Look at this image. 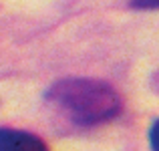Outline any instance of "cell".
<instances>
[{
	"instance_id": "1",
	"label": "cell",
	"mask_w": 159,
	"mask_h": 151,
	"mask_svg": "<svg viewBox=\"0 0 159 151\" xmlns=\"http://www.w3.org/2000/svg\"><path fill=\"white\" fill-rule=\"evenodd\" d=\"M47 101L81 127L107 123L121 111L119 93L109 83L97 79L57 81L47 91Z\"/></svg>"
},
{
	"instance_id": "2",
	"label": "cell",
	"mask_w": 159,
	"mask_h": 151,
	"mask_svg": "<svg viewBox=\"0 0 159 151\" xmlns=\"http://www.w3.org/2000/svg\"><path fill=\"white\" fill-rule=\"evenodd\" d=\"M0 151H48L39 135L20 129H0Z\"/></svg>"
},
{
	"instance_id": "3",
	"label": "cell",
	"mask_w": 159,
	"mask_h": 151,
	"mask_svg": "<svg viewBox=\"0 0 159 151\" xmlns=\"http://www.w3.org/2000/svg\"><path fill=\"white\" fill-rule=\"evenodd\" d=\"M131 6L137 10H159V0H131Z\"/></svg>"
},
{
	"instance_id": "4",
	"label": "cell",
	"mask_w": 159,
	"mask_h": 151,
	"mask_svg": "<svg viewBox=\"0 0 159 151\" xmlns=\"http://www.w3.org/2000/svg\"><path fill=\"white\" fill-rule=\"evenodd\" d=\"M149 145H151V151H159V119L149 129Z\"/></svg>"
}]
</instances>
